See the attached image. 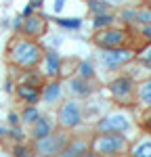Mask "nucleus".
Returning <instances> with one entry per match:
<instances>
[{"label": "nucleus", "mask_w": 151, "mask_h": 157, "mask_svg": "<svg viewBox=\"0 0 151 157\" xmlns=\"http://www.w3.org/2000/svg\"><path fill=\"white\" fill-rule=\"evenodd\" d=\"M137 57H138V61H151V42L141 50V52H138Z\"/></svg>", "instance_id": "27"}, {"label": "nucleus", "mask_w": 151, "mask_h": 157, "mask_svg": "<svg viewBox=\"0 0 151 157\" xmlns=\"http://www.w3.org/2000/svg\"><path fill=\"white\" fill-rule=\"evenodd\" d=\"M109 4H115V2H122V0H107Z\"/></svg>", "instance_id": "37"}, {"label": "nucleus", "mask_w": 151, "mask_h": 157, "mask_svg": "<svg viewBox=\"0 0 151 157\" xmlns=\"http://www.w3.org/2000/svg\"><path fill=\"white\" fill-rule=\"evenodd\" d=\"M141 36L145 38L147 42H151V23H145V25H141Z\"/></svg>", "instance_id": "28"}, {"label": "nucleus", "mask_w": 151, "mask_h": 157, "mask_svg": "<svg viewBox=\"0 0 151 157\" xmlns=\"http://www.w3.org/2000/svg\"><path fill=\"white\" fill-rule=\"evenodd\" d=\"M6 120H9V124H11V126H19V113H15V111H11Z\"/></svg>", "instance_id": "32"}, {"label": "nucleus", "mask_w": 151, "mask_h": 157, "mask_svg": "<svg viewBox=\"0 0 151 157\" xmlns=\"http://www.w3.org/2000/svg\"><path fill=\"white\" fill-rule=\"evenodd\" d=\"M137 57V52L132 48H128V46H111V48H101V63H103V67L105 69H120V67H124L128 65L130 61Z\"/></svg>", "instance_id": "3"}, {"label": "nucleus", "mask_w": 151, "mask_h": 157, "mask_svg": "<svg viewBox=\"0 0 151 157\" xmlns=\"http://www.w3.org/2000/svg\"><path fill=\"white\" fill-rule=\"evenodd\" d=\"M9 25H11V23H9V19H2V29H6Z\"/></svg>", "instance_id": "36"}, {"label": "nucleus", "mask_w": 151, "mask_h": 157, "mask_svg": "<svg viewBox=\"0 0 151 157\" xmlns=\"http://www.w3.org/2000/svg\"><path fill=\"white\" fill-rule=\"evenodd\" d=\"M21 32L27 38H40L46 34V19L40 17V15H27L23 17V25H21Z\"/></svg>", "instance_id": "9"}, {"label": "nucleus", "mask_w": 151, "mask_h": 157, "mask_svg": "<svg viewBox=\"0 0 151 157\" xmlns=\"http://www.w3.org/2000/svg\"><path fill=\"white\" fill-rule=\"evenodd\" d=\"M88 153H90V140H86V138L67 140V145L61 151L63 157H78V155H88Z\"/></svg>", "instance_id": "12"}, {"label": "nucleus", "mask_w": 151, "mask_h": 157, "mask_svg": "<svg viewBox=\"0 0 151 157\" xmlns=\"http://www.w3.org/2000/svg\"><path fill=\"white\" fill-rule=\"evenodd\" d=\"M76 71H78L80 78H84V80H95V67H92L90 61H80Z\"/></svg>", "instance_id": "21"}, {"label": "nucleus", "mask_w": 151, "mask_h": 157, "mask_svg": "<svg viewBox=\"0 0 151 157\" xmlns=\"http://www.w3.org/2000/svg\"><path fill=\"white\" fill-rule=\"evenodd\" d=\"M42 46L32 42V40H15L9 48V59L13 65L23 67V69H32L38 67L42 61Z\"/></svg>", "instance_id": "1"}, {"label": "nucleus", "mask_w": 151, "mask_h": 157, "mask_svg": "<svg viewBox=\"0 0 151 157\" xmlns=\"http://www.w3.org/2000/svg\"><path fill=\"white\" fill-rule=\"evenodd\" d=\"M42 73L46 78H59V71H61V55L55 48H48L42 52Z\"/></svg>", "instance_id": "10"}, {"label": "nucleus", "mask_w": 151, "mask_h": 157, "mask_svg": "<svg viewBox=\"0 0 151 157\" xmlns=\"http://www.w3.org/2000/svg\"><path fill=\"white\" fill-rule=\"evenodd\" d=\"M132 121L126 113H111V115H105L97 121V132H122L126 134L130 130Z\"/></svg>", "instance_id": "8"}, {"label": "nucleus", "mask_w": 151, "mask_h": 157, "mask_svg": "<svg viewBox=\"0 0 151 157\" xmlns=\"http://www.w3.org/2000/svg\"><path fill=\"white\" fill-rule=\"evenodd\" d=\"M67 130H59V132H52L46 134L44 138H38L36 140V151L38 153H42V155H57V153H61L63 151V147L67 145Z\"/></svg>", "instance_id": "4"}, {"label": "nucleus", "mask_w": 151, "mask_h": 157, "mask_svg": "<svg viewBox=\"0 0 151 157\" xmlns=\"http://www.w3.org/2000/svg\"><path fill=\"white\" fill-rule=\"evenodd\" d=\"M134 13H137V9H124V11L120 13V19H122L126 25H132L134 23Z\"/></svg>", "instance_id": "25"}, {"label": "nucleus", "mask_w": 151, "mask_h": 157, "mask_svg": "<svg viewBox=\"0 0 151 157\" xmlns=\"http://www.w3.org/2000/svg\"><path fill=\"white\" fill-rule=\"evenodd\" d=\"M36 11V9H34V6H32V4H27V6H25L23 9V13H21V15H23V17H27V15H32V13Z\"/></svg>", "instance_id": "33"}, {"label": "nucleus", "mask_w": 151, "mask_h": 157, "mask_svg": "<svg viewBox=\"0 0 151 157\" xmlns=\"http://www.w3.org/2000/svg\"><path fill=\"white\" fill-rule=\"evenodd\" d=\"M4 134H11V136H13V138H15V140H17V143H23V138H25L23 130H19L17 126H13V130H9V132L4 130Z\"/></svg>", "instance_id": "26"}, {"label": "nucleus", "mask_w": 151, "mask_h": 157, "mask_svg": "<svg viewBox=\"0 0 151 157\" xmlns=\"http://www.w3.org/2000/svg\"><path fill=\"white\" fill-rule=\"evenodd\" d=\"M55 23L65 27V29H80L82 27V19L80 17H57Z\"/></svg>", "instance_id": "20"}, {"label": "nucleus", "mask_w": 151, "mask_h": 157, "mask_svg": "<svg viewBox=\"0 0 151 157\" xmlns=\"http://www.w3.org/2000/svg\"><path fill=\"white\" fill-rule=\"evenodd\" d=\"M141 63H143V67L149 69V73H151V61H141Z\"/></svg>", "instance_id": "35"}, {"label": "nucleus", "mask_w": 151, "mask_h": 157, "mask_svg": "<svg viewBox=\"0 0 151 157\" xmlns=\"http://www.w3.org/2000/svg\"><path fill=\"white\" fill-rule=\"evenodd\" d=\"M59 126L63 130H74L82 124V109H80V103L78 101H65L59 109Z\"/></svg>", "instance_id": "7"}, {"label": "nucleus", "mask_w": 151, "mask_h": 157, "mask_svg": "<svg viewBox=\"0 0 151 157\" xmlns=\"http://www.w3.org/2000/svg\"><path fill=\"white\" fill-rule=\"evenodd\" d=\"M134 94H138V101H141L145 107L151 109V78H147L143 84L138 86V92H134Z\"/></svg>", "instance_id": "17"}, {"label": "nucleus", "mask_w": 151, "mask_h": 157, "mask_svg": "<svg viewBox=\"0 0 151 157\" xmlns=\"http://www.w3.org/2000/svg\"><path fill=\"white\" fill-rule=\"evenodd\" d=\"M109 92H111V97L115 98L118 103L128 105V103L134 98V92H137L134 78H130V75H120V78L111 80V84H109Z\"/></svg>", "instance_id": "5"}, {"label": "nucleus", "mask_w": 151, "mask_h": 157, "mask_svg": "<svg viewBox=\"0 0 151 157\" xmlns=\"http://www.w3.org/2000/svg\"><path fill=\"white\" fill-rule=\"evenodd\" d=\"M128 151V138L122 132H97L90 140V155H115Z\"/></svg>", "instance_id": "2"}, {"label": "nucleus", "mask_w": 151, "mask_h": 157, "mask_svg": "<svg viewBox=\"0 0 151 157\" xmlns=\"http://www.w3.org/2000/svg\"><path fill=\"white\" fill-rule=\"evenodd\" d=\"M21 25H23V15H17V17L13 19L11 27H13V29H15V32H19V29H21Z\"/></svg>", "instance_id": "29"}, {"label": "nucleus", "mask_w": 151, "mask_h": 157, "mask_svg": "<svg viewBox=\"0 0 151 157\" xmlns=\"http://www.w3.org/2000/svg\"><path fill=\"white\" fill-rule=\"evenodd\" d=\"M86 6H88V11L92 13H105V11H109L113 4H109L107 0H86Z\"/></svg>", "instance_id": "22"}, {"label": "nucleus", "mask_w": 151, "mask_h": 157, "mask_svg": "<svg viewBox=\"0 0 151 157\" xmlns=\"http://www.w3.org/2000/svg\"><path fill=\"white\" fill-rule=\"evenodd\" d=\"M149 128H151V126H149Z\"/></svg>", "instance_id": "38"}, {"label": "nucleus", "mask_w": 151, "mask_h": 157, "mask_svg": "<svg viewBox=\"0 0 151 157\" xmlns=\"http://www.w3.org/2000/svg\"><path fill=\"white\" fill-rule=\"evenodd\" d=\"M55 130V126H52V121L46 117V115H40L34 124H32V138L38 140V138H44L46 134H50Z\"/></svg>", "instance_id": "15"}, {"label": "nucleus", "mask_w": 151, "mask_h": 157, "mask_svg": "<svg viewBox=\"0 0 151 157\" xmlns=\"http://www.w3.org/2000/svg\"><path fill=\"white\" fill-rule=\"evenodd\" d=\"M27 153H29V149H27V147H23V145H17V147H13V155H27Z\"/></svg>", "instance_id": "30"}, {"label": "nucleus", "mask_w": 151, "mask_h": 157, "mask_svg": "<svg viewBox=\"0 0 151 157\" xmlns=\"http://www.w3.org/2000/svg\"><path fill=\"white\" fill-rule=\"evenodd\" d=\"M4 90H6V92H15V88H13V82H11V80H6V84H4Z\"/></svg>", "instance_id": "34"}, {"label": "nucleus", "mask_w": 151, "mask_h": 157, "mask_svg": "<svg viewBox=\"0 0 151 157\" xmlns=\"http://www.w3.org/2000/svg\"><path fill=\"white\" fill-rule=\"evenodd\" d=\"M19 82H25V84L40 86V88H42V84H44V78H42L38 71H34V67H32V69L23 71V75H21V80H19Z\"/></svg>", "instance_id": "19"}, {"label": "nucleus", "mask_w": 151, "mask_h": 157, "mask_svg": "<svg viewBox=\"0 0 151 157\" xmlns=\"http://www.w3.org/2000/svg\"><path fill=\"white\" fill-rule=\"evenodd\" d=\"M15 92L27 105H38V101H40V86H32V84H25V82H19Z\"/></svg>", "instance_id": "13"}, {"label": "nucleus", "mask_w": 151, "mask_h": 157, "mask_svg": "<svg viewBox=\"0 0 151 157\" xmlns=\"http://www.w3.org/2000/svg\"><path fill=\"white\" fill-rule=\"evenodd\" d=\"M61 82L57 80V78H50V82H44L42 84V88H40V98L44 101V103H48V105H52V103H57L59 98H61Z\"/></svg>", "instance_id": "11"}, {"label": "nucleus", "mask_w": 151, "mask_h": 157, "mask_svg": "<svg viewBox=\"0 0 151 157\" xmlns=\"http://www.w3.org/2000/svg\"><path fill=\"white\" fill-rule=\"evenodd\" d=\"M145 23H151V6L137 9V13H134V23L132 25H145Z\"/></svg>", "instance_id": "23"}, {"label": "nucleus", "mask_w": 151, "mask_h": 157, "mask_svg": "<svg viewBox=\"0 0 151 157\" xmlns=\"http://www.w3.org/2000/svg\"><path fill=\"white\" fill-rule=\"evenodd\" d=\"M40 115H42V113L38 111L36 105H27V107L23 109V113H21V117H19V120L23 121L25 126H32V124H34V121H36Z\"/></svg>", "instance_id": "18"}, {"label": "nucleus", "mask_w": 151, "mask_h": 157, "mask_svg": "<svg viewBox=\"0 0 151 157\" xmlns=\"http://www.w3.org/2000/svg\"><path fill=\"white\" fill-rule=\"evenodd\" d=\"M132 155L137 157H151V140H143V143H138L134 149H132Z\"/></svg>", "instance_id": "24"}, {"label": "nucleus", "mask_w": 151, "mask_h": 157, "mask_svg": "<svg viewBox=\"0 0 151 157\" xmlns=\"http://www.w3.org/2000/svg\"><path fill=\"white\" fill-rule=\"evenodd\" d=\"M69 92L74 97H80V98H86L92 94V86H90V80H84V78H72L69 80Z\"/></svg>", "instance_id": "14"}, {"label": "nucleus", "mask_w": 151, "mask_h": 157, "mask_svg": "<svg viewBox=\"0 0 151 157\" xmlns=\"http://www.w3.org/2000/svg\"><path fill=\"white\" fill-rule=\"evenodd\" d=\"M128 40V32L122 29V27H103V29H97L95 34V44L99 48H111V46H122Z\"/></svg>", "instance_id": "6"}, {"label": "nucleus", "mask_w": 151, "mask_h": 157, "mask_svg": "<svg viewBox=\"0 0 151 157\" xmlns=\"http://www.w3.org/2000/svg\"><path fill=\"white\" fill-rule=\"evenodd\" d=\"M113 21H115V17H113L109 11H105V13H95V17H92V27H95V32H97V29H103V27H109V25H113Z\"/></svg>", "instance_id": "16"}, {"label": "nucleus", "mask_w": 151, "mask_h": 157, "mask_svg": "<svg viewBox=\"0 0 151 157\" xmlns=\"http://www.w3.org/2000/svg\"><path fill=\"white\" fill-rule=\"evenodd\" d=\"M65 2H67V0H55V6H52V13H55V15H59V13H61L63 9H65Z\"/></svg>", "instance_id": "31"}]
</instances>
